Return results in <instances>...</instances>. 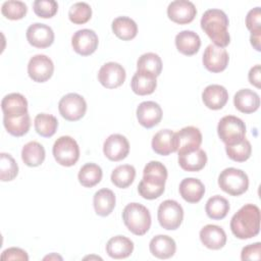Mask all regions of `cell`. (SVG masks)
I'll return each mask as SVG.
<instances>
[{"mask_svg":"<svg viewBox=\"0 0 261 261\" xmlns=\"http://www.w3.org/2000/svg\"><path fill=\"white\" fill-rule=\"evenodd\" d=\"M228 24L229 21L225 12L216 8L206 10L201 18L202 30L214 45L220 48H225L230 42L227 31Z\"/></svg>","mask_w":261,"mask_h":261,"instance_id":"obj_1","label":"cell"},{"mask_svg":"<svg viewBox=\"0 0 261 261\" xmlns=\"http://www.w3.org/2000/svg\"><path fill=\"white\" fill-rule=\"evenodd\" d=\"M230 229L241 240L256 237L260 231V209L254 204L244 205L231 217Z\"/></svg>","mask_w":261,"mask_h":261,"instance_id":"obj_2","label":"cell"},{"mask_svg":"<svg viewBox=\"0 0 261 261\" xmlns=\"http://www.w3.org/2000/svg\"><path fill=\"white\" fill-rule=\"evenodd\" d=\"M125 226L136 236H144L151 226V214L142 204L129 203L122 211Z\"/></svg>","mask_w":261,"mask_h":261,"instance_id":"obj_3","label":"cell"},{"mask_svg":"<svg viewBox=\"0 0 261 261\" xmlns=\"http://www.w3.org/2000/svg\"><path fill=\"white\" fill-rule=\"evenodd\" d=\"M220 189L230 196H240L247 192L249 188V178L245 171L228 167L221 171L218 176Z\"/></svg>","mask_w":261,"mask_h":261,"instance_id":"obj_4","label":"cell"},{"mask_svg":"<svg viewBox=\"0 0 261 261\" xmlns=\"http://www.w3.org/2000/svg\"><path fill=\"white\" fill-rule=\"evenodd\" d=\"M217 134L225 146L242 142L246 136L245 122L233 115L223 116L217 125Z\"/></svg>","mask_w":261,"mask_h":261,"instance_id":"obj_5","label":"cell"},{"mask_svg":"<svg viewBox=\"0 0 261 261\" xmlns=\"http://www.w3.org/2000/svg\"><path fill=\"white\" fill-rule=\"evenodd\" d=\"M53 156L62 166H72L80 158V148L74 139L69 136L58 138L53 145Z\"/></svg>","mask_w":261,"mask_h":261,"instance_id":"obj_6","label":"cell"},{"mask_svg":"<svg viewBox=\"0 0 261 261\" xmlns=\"http://www.w3.org/2000/svg\"><path fill=\"white\" fill-rule=\"evenodd\" d=\"M157 217L159 224L164 229L175 230L182 222L184 210L176 201L165 200L158 207Z\"/></svg>","mask_w":261,"mask_h":261,"instance_id":"obj_7","label":"cell"},{"mask_svg":"<svg viewBox=\"0 0 261 261\" xmlns=\"http://www.w3.org/2000/svg\"><path fill=\"white\" fill-rule=\"evenodd\" d=\"M59 113L68 121L80 120L87 111V102L83 96L69 93L63 96L58 103Z\"/></svg>","mask_w":261,"mask_h":261,"instance_id":"obj_8","label":"cell"},{"mask_svg":"<svg viewBox=\"0 0 261 261\" xmlns=\"http://www.w3.org/2000/svg\"><path fill=\"white\" fill-rule=\"evenodd\" d=\"M174 148L178 154L191 152L200 148L202 144V134L195 126H186L174 133Z\"/></svg>","mask_w":261,"mask_h":261,"instance_id":"obj_9","label":"cell"},{"mask_svg":"<svg viewBox=\"0 0 261 261\" xmlns=\"http://www.w3.org/2000/svg\"><path fill=\"white\" fill-rule=\"evenodd\" d=\"M53 71L54 64L52 60L44 54H37L33 56L29 61L28 73L34 82H47L52 76Z\"/></svg>","mask_w":261,"mask_h":261,"instance_id":"obj_10","label":"cell"},{"mask_svg":"<svg viewBox=\"0 0 261 261\" xmlns=\"http://www.w3.org/2000/svg\"><path fill=\"white\" fill-rule=\"evenodd\" d=\"M125 70L117 62H107L103 64L98 72L100 84L107 89H115L120 87L125 81Z\"/></svg>","mask_w":261,"mask_h":261,"instance_id":"obj_11","label":"cell"},{"mask_svg":"<svg viewBox=\"0 0 261 261\" xmlns=\"http://www.w3.org/2000/svg\"><path fill=\"white\" fill-rule=\"evenodd\" d=\"M98 44L99 39L97 34L89 29L76 31L71 38V46L73 50L82 56L93 54L98 48Z\"/></svg>","mask_w":261,"mask_h":261,"instance_id":"obj_12","label":"cell"},{"mask_svg":"<svg viewBox=\"0 0 261 261\" xmlns=\"http://www.w3.org/2000/svg\"><path fill=\"white\" fill-rule=\"evenodd\" d=\"M202 61L207 70L211 72H221L226 68L229 57L225 49L210 44L203 53Z\"/></svg>","mask_w":261,"mask_h":261,"instance_id":"obj_13","label":"cell"},{"mask_svg":"<svg viewBox=\"0 0 261 261\" xmlns=\"http://www.w3.org/2000/svg\"><path fill=\"white\" fill-rule=\"evenodd\" d=\"M103 153L111 161H120L128 155L129 143L122 135H110L103 144Z\"/></svg>","mask_w":261,"mask_h":261,"instance_id":"obj_14","label":"cell"},{"mask_svg":"<svg viewBox=\"0 0 261 261\" xmlns=\"http://www.w3.org/2000/svg\"><path fill=\"white\" fill-rule=\"evenodd\" d=\"M197 9L191 1L175 0L169 3L167 7V15L169 19L178 24H187L194 20Z\"/></svg>","mask_w":261,"mask_h":261,"instance_id":"obj_15","label":"cell"},{"mask_svg":"<svg viewBox=\"0 0 261 261\" xmlns=\"http://www.w3.org/2000/svg\"><path fill=\"white\" fill-rule=\"evenodd\" d=\"M27 40L33 47L44 49L53 44L54 32L47 24L35 22L27 30Z\"/></svg>","mask_w":261,"mask_h":261,"instance_id":"obj_16","label":"cell"},{"mask_svg":"<svg viewBox=\"0 0 261 261\" xmlns=\"http://www.w3.org/2000/svg\"><path fill=\"white\" fill-rule=\"evenodd\" d=\"M137 118L142 126L152 128L161 121L162 109L154 101L142 102L137 108Z\"/></svg>","mask_w":261,"mask_h":261,"instance_id":"obj_17","label":"cell"},{"mask_svg":"<svg viewBox=\"0 0 261 261\" xmlns=\"http://www.w3.org/2000/svg\"><path fill=\"white\" fill-rule=\"evenodd\" d=\"M200 240L206 248L219 250L226 244V233L218 225L207 224L200 230Z\"/></svg>","mask_w":261,"mask_h":261,"instance_id":"obj_18","label":"cell"},{"mask_svg":"<svg viewBox=\"0 0 261 261\" xmlns=\"http://www.w3.org/2000/svg\"><path fill=\"white\" fill-rule=\"evenodd\" d=\"M204 105L212 110L221 109L228 100L227 90L220 85H209L202 93Z\"/></svg>","mask_w":261,"mask_h":261,"instance_id":"obj_19","label":"cell"},{"mask_svg":"<svg viewBox=\"0 0 261 261\" xmlns=\"http://www.w3.org/2000/svg\"><path fill=\"white\" fill-rule=\"evenodd\" d=\"M1 108L3 116H21L28 113V101L23 95L19 93H11L2 99Z\"/></svg>","mask_w":261,"mask_h":261,"instance_id":"obj_20","label":"cell"},{"mask_svg":"<svg viewBox=\"0 0 261 261\" xmlns=\"http://www.w3.org/2000/svg\"><path fill=\"white\" fill-rule=\"evenodd\" d=\"M167 179V169L159 161H150L146 164L143 170L142 181L159 188H165V181Z\"/></svg>","mask_w":261,"mask_h":261,"instance_id":"obj_21","label":"cell"},{"mask_svg":"<svg viewBox=\"0 0 261 261\" xmlns=\"http://www.w3.org/2000/svg\"><path fill=\"white\" fill-rule=\"evenodd\" d=\"M181 198L188 203H198L205 194V187L203 182L195 177L184 178L178 188Z\"/></svg>","mask_w":261,"mask_h":261,"instance_id":"obj_22","label":"cell"},{"mask_svg":"<svg viewBox=\"0 0 261 261\" xmlns=\"http://www.w3.org/2000/svg\"><path fill=\"white\" fill-rule=\"evenodd\" d=\"M150 252L159 259H168L172 257L176 251L174 240L165 234L155 236L149 244Z\"/></svg>","mask_w":261,"mask_h":261,"instance_id":"obj_23","label":"cell"},{"mask_svg":"<svg viewBox=\"0 0 261 261\" xmlns=\"http://www.w3.org/2000/svg\"><path fill=\"white\" fill-rule=\"evenodd\" d=\"M175 46L181 54L192 56L199 51L201 47V39L197 33L185 30L175 36Z\"/></svg>","mask_w":261,"mask_h":261,"instance_id":"obj_24","label":"cell"},{"mask_svg":"<svg viewBox=\"0 0 261 261\" xmlns=\"http://www.w3.org/2000/svg\"><path fill=\"white\" fill-rule=\"evenodd\" d=\"M233 104L243 113H253L260 106V97L250 89H242L234 94Z\"/></svg>","mask_w":261,"mask_h":261,"instance_id":"obj_25","label":"cell"},{"mask_svg":"<svg viewBox=\"0 0 261 261\" xmlns=\"http://www.w3.org/2000/svg\"><path fill=\"white\" fill-rule=\"evenodd\" d=\"M130 87L133 92L137 95H150L155 91L157 87L156 76L146 71L137 70L132 77Z\"/></svg>","mask_w":261,"mask_h":261,"instance_id":"obj_26","label":"cell"},{"mask_svg":"<svg viewBox=\"0 0 261 261\" xmlns=\"http://www.w3.org/2000/svg\"><path fill=\"white\" fill-rule=\"evenodd\" d=\"M133 251L134 243L123 236H115L106 244V252L113 259L127 258Z\"/></svg>","mask_w":261,"mask_h":261,"instance_id":"obj_27","label":"cell"},{"mask_svg":"<svg viewBox=\"0 0 261 261\" xmlns=\"http://www.w3.org/2000/svg\"><path fill=\"white\" fill-rule=\"evenodd\" d=\"M207 163V155L204 150L197 149L191 152L178 154V164L186 171H200Z\"/></svg>","mask_w":261,"mask_h":261,"instance_id":"obj_28","label":"cell"},{"mask_svg":"<svg viewBox=\"0 0 261 261\" xmlns=\"http://www.w3.org/2000/svg\"><path fill=\"white\" fill-rule=\"evenodd\" d=\"M115 195L109 189H101L95 193L93 199L94 209L97 215L108 216L115 207Z\"/></svg>","mask_w":261,"mask_h":261,"instance_id":"obj_29","label":"cell"},{"mask_svg":"<svg viewBox=\"0 0 261 261\" xmlns=\"http://www.w3.org/2000/svg\"><path fill=\"white\" fill-rule=\"evenodd\" d=\"M173 137L174 133L170 129H161L156 133L151 143L153 151L162 156H167L175 152Z\"/></svg>","mask_w":261,"mask_h":261,"instance_id":"obj_30","label":"cell"},{"mask_svg":"<svg viewBox=\"0 0 261 261\" xmlns=\"http://www.w3.org/2000/svg\"><path fill=\"white\" fill-rule=\"evenodd\" d=\"M111 28L114 35L123 41H129L138 34V25L136 21L127 16L116 17L112 21Z\"/></svg>","mask_w":261,"mask_h":261,"instance_id":"obj_31","label":"cell"},{"mask_svg":"<svg viewBox=\"0 0 261 261\" xmlns=\"http://www.w3.org/2000/svg\"><path fill=\"white\" fill-rule=\"evenodd\" d=\"M46 152L44 147L38 142H29L21 150V159L25 165L30 167H37L45 160Z\"/></svg>","mask_w":261,"mask_h":261,"instance_id":"obj_32","label":"cell"},{"mask_svg":"<svg viewBox=\"0 0 261 261\" xmlns=\"http://www.w3.org/2000/svg\"><path fill=\"white\" fill-rule=\"evenodd\" d=\"M205 211L209 218L220 220L227 215L229 211V203L225 198L215 195L208 199L205 205Z\"/></svg>","mask_w":261,"mask_h":261,"instance_id":"obj_33","label":"cell"},{"mask_svg":"<svg viewBox=\"0 0 261 261\" xmlns=\"http://www.w3.org/2000/svg\"><path fill=\"white\" fill-rule=\"evenodd\" d=\"M3 124L11 136L21 137L29 132L31 127V118L29 113L16 117L3 116Z\"/></svg>","mask_w":261,"mask_h":261,"instance_id":"obj_34","label":"cell"},{"mask_svg":"<svg viewBox=\"0 0 261 261\" xmlns=\"http://www.w3.org/2000/svg\"><path fill=\"white\" fill-rule=\"evenodd\" d=\"M102 169L95 163H86L79 171V181L86 188H92L98 185L102 179Z\"/></svg>","mask_w":261,"mask_h":261,"instance_id":"obj_35","label":"cell"},{"mask_svg":"<svg viewBox=\"0 0 261 261\" xmlns=\"http://www.w3.org/2000/svg\"><path fill=\"white\" fill-rule=\"evenodd\" d=\"M136 177V169L133 165L123 164L113 169L111 173V181L119 189L129 187Z\"/></svg>","mask_w":261,"mask_h":261,"instance_id":"obj_36","label":"cell"},{"mask_svg":"<svg viewBox=\"0 0 261 261\" xmlns=\"http://www.w3.org/2000/svg\"><path fill=\"white\" fill-rule=\"evenodd\" d=\"M36 132L44 138L52 137L58 127V120L55 116L47 113H39L34 120Z\"/></svg>","mask_w":261,"mask_h":261,"instance_id":"obj_37","label":"cell"},{"mask_svg":"<svg viewBox=\"0 0 261 261\" xmlns=\"http://www.w3.org/2000/svg\"><path fill=\"white\" fill-rule=\"evenodd\" d=\"M137 68L140 71L152 73L157 77L158 75H160L162 70V60L159 55L148 52L139 57L137 62Z\"/></svg>","mask_w":261,"mask_h":261,"instance_id":"obj_38","label":"cell"},{"mask_svg":"<svg viewBox=\"0 0 261 261\" xmlns=\"http://www.w3.org/2000/svg\"><path fill=\"white\" fill-rule=\"evenodd\" d=\"M225 151L231 160L236 162H244L250 158L252 153V146L251 143L245 138L238 144L225 146Z\"/></svg>","mask_w":261,"mask_h":261,"instance_id":"obj_39","label":"cell"},{"mask_svg":"<svg viewBox=\"0 0 261 261\" xmlns=\"http://www.w3.org/2000/svg\"><path fill=\"white\" fill-rule=\"evenodd\" d=\"M18 165L14 158L7 153L0 154V178L2 181H10L16 177Z\"/></svg>","mask_w":261,"mask_h":261,"instance_id":"obj_40","label":"cell"},{"mask_svg":"<svg viewBox=\"0 0 261 261\" xmlns=\"http://www.w3.org/2000/svg\"><path fill=\"white\" fill-rule=\"evenodd\" d=\"M92 8L86 2H76L68 10V18L75 24H83L90 20Z\"/></svg>","mask_w":261,"mask_h":261,"instance_id":"obj_41","label":"cell"},{"mask_svg":"<svg viewBox=\"0 0 261 261\" xmlns=\"http://www.w3.org/2000/svg\"><path fill=\"white\" fill-rule=\"evenodd\" d=\"M28 12L27 5L21 1H5L1 7V13L8 19L17 20L25 16Z\"/></svg>","mask_w":261,"mask_h":261,"instance_id":"obj_42","label":"cell"},{"mask_svg":"<svg viewBox=\"0 0 261 261\" xmlns=\"http://www.w3.org/2000/svg\"><path fill=\"white\" fill-rule=\"evenodd\" d=\"M34 12L42 18L54 16L58 10V4L54 0H36L33 4Z\"/></svg>","mask_w":261,"mask_h":261,"instance_id":"obj_43","label":"cell"},{"mask_svg":"<svg viewBox=\"0 0 261 261\" xmlns=\"http://www.w3.org/2000/svg\"><path fill=\"white\" fill-rule=\"evenodd\" d=\"M247 29L251 34L261 33V9L260 7H255L251 9L246 17Z\"/></svg>","mask_w":261,"mask_h":261,"instance_id":"obj_44","label":"cell"},{"mask_svg":"<svg viewBox=\"0 0 261 261\" xmlns=\"http://www.w3.org/2000/svg\"><path fill=\"white\" fill-rule=\"evenodd\" d=\"M164 190H165V188H158V187L150 186V185L143 182L142 180L140 181V184L138 186V192H139L140 196H142L144 199H147V200H154V199L159 198L164 193Z\"/></svg>","mask_w":261,"mask_h":261,"instance_id":"obj_45","label":"cell"},{"mask_svg":"<svg viewBox=\"0 0 261 261\" xmlns=\"http://www.w3.org/2000/svg\"><path fill=\"white\" fill-rule=\"evenodd\" d=\"M242 260H260L261 259V244L259 242L248 245L243 248L241 253Z\"/></svg>","mask_w":261,"mask_h":261,"instance_id":"obj_46","label":"cell"},{"mask_svg":"<svg viewBox=\"0 0 261 261\" xmlns=\"http://www.w3.org/2000/svg\"><path fill=\"white\" fill-rule=\"evenodd\" d=\"M1 260H22V261H28L29 256L27 252L20 248H8L4 250L1 254Z\"/></svg>","mask_w":261,"mask_h":261,"instance_id":"obj_47","label":"cell"},{"mask_svg":"<svg viewBox=\"0 0 261 261\" xmlns=\"http://www.w3.org/2000/svg\"><path fill=\"white\" fill-rule=\"evenodd\" d=\"M260 75H261V69L260 65L257 64L254 67H252L249 71L248 77L251 85L255 86L256 88H260Z\"/></svg>","mask_w":261,"mask_h":261,"instance_id":"obj_48","label":"cell"},{"mask_svg":"<svg viewBox=\"0 0 261 261\" xmlns=\"http://www.w3.org/2000/svg\"><path fill=\"white\" fill-rule=\"evenodd\" d=\"M260 36H261V33H255V34H251V37H250L251 44H252V46L257 51L261 50V47H260Z\"/></svg>","mask_w":261,"mask_h":261,"instance_id":"obj_49","label":"cell"},{"mask_svg":"<svg viewBox=\"0 0 261 261\" xmlns=\"http://www.w3.org/2000/svg\"><path fill=\"white\" fill-rule=\"evenodd\" d=\"M47 259H49V260H51V259H59V260H62V257H60V256L56 255L55 253H53V254H51V255H48V256L44 257V260H47Z\"/></svg>","mask_w":261,"mask_h":261,"instance_id":"obj_50","label":"cell"}]
</instances>
